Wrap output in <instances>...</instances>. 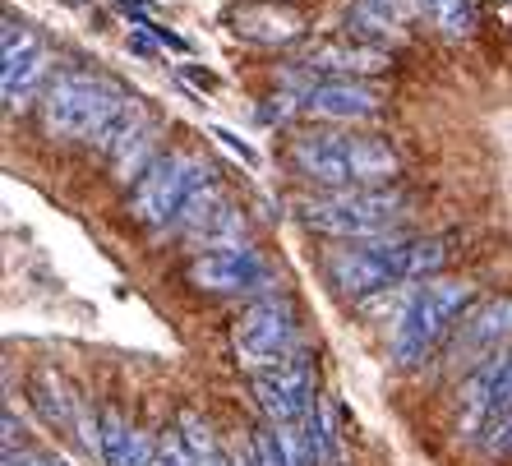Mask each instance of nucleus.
I'll return each mask as SVG.
<instances>
[{
    "label": "nucleus",
    "instance_id": "f257e3e1",
    "mask_svg": "<svg viewBox=\"0 0 512 466\" xmlns=\"http://www.w3.org/2000/svg\"><path fill=\"white\" fill-rule=\"evenodd\" d=\"M448 259L443 240H406V236H388V240H370V245H342L323 259L328 282L342 296H374L383 287H402L416 277H434Z\"/></svg>",
    "mask_w": 512,
    "mask_h": 466
},
{
    "label": "nucleus",
    "instance_id": "f03ea898",
    "mask_svg": "<svg viewBox=\"0 0 512 466\" xmlns=\"http://www.w3.org/2000/svg\"><path fill=\"white\" fill-rule=\"evenodd\" d=\"M291 167L319 185H383L397 176V153L365 134H305L291 144Z\"/></svg>",
    "mask_w": 512,
    "mask_h": 466
},
{
    "label": "nucleus",
    "instance_id": "7ed1b4c3",
    "mask_svg": "<svg viewBox=\"0 0 512 466\" xmlns=\"http://www.w3.org/2000/svg\"><path fill=\"white\" fill-rule=\"evenodd\" d=\"M130 97L102 74H60L42 97V130L56 139H97L116 125Z\"/></svg>",
    "mask_w": 512,
    "mask_h": 466
},
{
    "label": "nucleus",
    "instance_id": "20e7f679",
    "mask_svg": "<svg viewBox=\"0 0 512 466\" xmlns=\"http://www.w3.org/2000/svg\"><path fill=\"white\" fill-rule=\"evenodd\" d=\"M300 222L333 240H374L402 222V199L379 185H346L300 199Z\"/></svg>",
    "mask_w": 512,
    "mask_h": 466
},
{
    "label": "nucleus",
    "instance_id": "39448f33",
    "mask_svg": "<svg viewBox=\"0 0 512 466\" xmlns=\"http://www.w3.org/2000/svg\"><path fill=\"white\" fill-rule=\"evenodd\" d=\"M471 310V287L466 282H448V277H429L416 296L406 300L402 319L393 333V365L411 370L429 351L439 347V337H448Z\"/></svg>",
    "mask_w": 512,
    "mask_h": 466
},
{
    "label": "nucleus",
    "instance_id": "423d86ee",
    "mask_svg": "<svg viewBox=\"0 0 512 466\" xmlns=\"http://www.w3.org/2000/svg\"><path fill=\"white\" fill-rule=\"evenodd\" d=\"M208 185V167L190 153H162L153 167L134 180L130 194V217H139L143 227H176L180 208Z\"/></svg>",
    "mask_w": 512,
    "mask_h": 466
},
{
    "label": "nucleus",
    "instance_id": "0eeeda50",
    "mask_svg": "<svg viewBox=\"0 0 512 466\" xmlns=\"http://www.w3.org/2000/svg\"><path fill=\"white\" fill-rule=\"evenodd\" d=\"M512 337V300H485L462 314L448 342V370H480L485 360L503 356V342Z\"/></svg>",
    "mask_w": 512,
    "mask_h": 466
},
{
    "label": "nucleus",
    "instance_id": "6e6552de",
    "mask_svg": "<svg viewBox=\"0 0 512 466\" xmlns=\"http://www.w3.org/2000/svg\"><path fill=\"white\" fill-rule=\"evenodd\" d=\"M254 397L273 425H300L314 411V370L305 356H286L254 374Z\"/></svg>",
    "mask_w": 512,
    "mask_h": 466
},
{
    "label": "nucleus",
    "instance_id": "1a4fd4ad",
    "mask_svg": "<svg viewBox=\"0 0 512 466\" xmlns=\"http://www.w3.org/2000/svg\"><path fill=\"white\" fill-rule=\"evenodd\" d=\"M296 347V314L286 300H259L236 323V356L245 365H277Z\"/></svg>",
    "mask_w": 512,
    "mask_h": 466
},
{
    "label": "nucleus",
    "instance_id": "9d476101",
    "mask_svg": "<svg viewBox=\"0 0 512 466\" xmlns=\"http://www.w3.org/2000/svg\"><path fill=\"white\" fill-rule=\"evenodd\" d=\"M190 282L199 291H217V296H240V291H263L273 287L268 263L254 250L236 245V250H208L190 263Z\"/></svg>",
    "mask_w": 512,
    "mask_h": 466
},
{
    "label": "nucleus",
    "instance_id": "9b49d317",
    "mask_svg": "<svg viewBox=\"0 0 512 466\" xmlns=\"http://www.w3.org/2000/svg\"><path fill=\"white\" fill-rule=\"evenodd\" d=\"M102 144H107L111 167H116L120 180H139L143 171L162 157V153H157V125H153V116H148L134 97L125 102V111L116 116V125L102 134Z\"/></svg>",
    "mask_w": 512,
    "mask_h": 466
},
{
    "label": "nucleus",
    "instance_id": "f8f14e48",
    "mask_svg": "<svg viewBox=\"0 0 512 466\" xmlns=\"http://www.w3.org/2000/svg\"><path fill=\"white\" fill-rule=\"evenodd\" d=\"M0 47H5V60H0V93L10 107L28 102L47 74V47L37 42L33 28L5 19V33H0Z\"/></svg>",
    "mask_w": 512,
    "mask_h": 466
},
{
    "label": "nucleus",
    "instance_id": "ddd939ff",
    "mask_svg": "<svg viewBox=\"0 0 512 466\" xmlns=\"http://www.w3.org/2000/svg\"><path fill=\"white\" fill-rule=\"evenodd\" d=\"M305 111L323 120H370L379 116V93L370 84H356V79H328V84H314L305 93Z\"/></svg>",
    "mask_w": 512,
    "mask_h": 466
},
{
    "label": "nucleus",
    "instance_id": "4468645a",
    "mask_svg": "<svg viewBox=\"0 0 512 466\" xmlns=\"http://www.w3.org/2000/svg\"><path fill=\"white\" fill-rule=\"evenodd\" d=\"M462 402L466 411L476 420H499L503 411H512V347L503 351V356L485 360L476 374H471V383L462 388Z\"/></svg>",
    "mask_w": 512,
    "mask_h": 466
},
{
    "label": "nucleus",
    "instance_id": "2eb2a0df",
    "mask_svg": "<svg viewBox=\"0 0 512 466\" xmlns=\"http://www.w3.org/2000/svg\"><path fill=\"white\" fill-rule=\"evenodd\" d=\"M97 434H102V462L107 466H153L157 443H148L120 411H102L97 416Z\"/></svg>",
    "mask_w": 512,
    "mask_h": 466
},
{
    "label": "nucleus",
    "instance_id": "dca6fc26",
    "mask_svg": "<svg viewBox=\"0 0 512 466\" xmlns=\"http://www.w3.org/2000/svg\"><path fill=\"white\" fill-rule=\"evenodd\" d=\"M231 28H236L240 37H250V42H291V37H300V14L296 10H282V5H259V0H250V5H240L236 14H231Z\"/></svg>",
    "mask_w": 512,
    "mask_h": 466
},
{
    "label": "nucleus",
    "instance_id": "f3484780",
    "mask_svg": "<svg viewBox=\"0 0 512 466\" xmlns=\"http://www.w3.org/2000/svg\"><path fill=\"white\" fill-rule=\"evenodd\" d=\"M33 402L37 411H42V420L47 425H56V430H74V425H84V407H79V397L65 388V379L51 370H42L33 379Z\"/></svg>",
    "mask_w": 512,
    "mask_h": 466
},
{
    "label": "nucleus",
    "instance_id": "a211bd4d",
    "mask_svg": "<svg viewBox=\"0 0 512 466\" xmlns=\"http://www.w3.org/2000/svg\"><path fill=\"white\" fill-rule=\"evenodd\" d=\"M180 439H185V448H190L194 466H231V457L222 453L213 425H208L199 411H180Z\"/></svg>",
    "mask_w": 512,
    "mask_h": 466
},
{
    "label": "nucleus",
    "instance_id": "6ab92c4d",
    "mask_svg": "<svg viewBox=\"0 0 512 466\" xmlns=\"http://www.w3.org/2000/svg\"><path fill=\"white\" fill-rule=\"evenodd\" d=\"M310 65H319V70H342L346 79H351V74H374V70H383V65H388V60L379 56V51H370V47H319L310 56Z\"/></svg>",
    "mask_w": 512,
    "mask_h": 466
},
{
    "label": "nucleus",
    "instance_id": "aec40b11",
    "mask_svg": "<svg viewBox=\"0 0 512 466\" xmlns=\"http://www.w3.org/2000/svg\"><path fill=\"white\" fill-rule=\"evenodd\" d=\"M420 14H429V24L448 37H471V24H476V10L471 0H416Z\"/></svg>",
    "mask_w": 512,
    "mask_h": 466
},
{
    "label": "nucleus",
    "instance_id": "412c9836",
    "mask_svg": "<svg viewBox=\"0 0 512 466\" xmlns=\"http://www.w3.org/2000/svg\"><path fill=\"white\" fill-rule=\"evenodd\" d=\"M153 466H194V457H190V448H185V439H180V430H176V434H162V439H157Z\"/></svg>",
    "mask_w": 512,
    "mask_h": 466
},
{
    "label": "nucleus",
    "instance_id": "4be33fe9",
    "mask_svg": "<svg viewBox=\"0 0 512 466\" xmlns=\"http://www.w3.org/2000/svg\"><path fill=\"white\" fill-rule=\"evenodd\" d=\"M485 453L489 457L512 453V411H503L499 420H489L485 425Z\"/></svg>",
    "mask_w": 512,
    "mask_h": 466
},
{
    "label": "nucleus",
    "instance_id": "5701e85b",
    "mask_svg": "<svg viewBox=\"0 0 512 466\" xmlns=\"http://www.w3.org/2000/svg\"><path fill=\"white\" fill-rule=\"evenodd\" d=\"M5 466H65V462L51 453H37V448H5Z\"/></svg>",
    "mask_w": 512,
    "mask_h": 466
},
{
    "label": "nucleus",
    "instance_id": "b1692460",
    "mask_svg": "<svg viewBox=\"0 0 512 466\" xmlns=\"http://www.w3.org/2000/svg\"><path fill=\"white\" fill-rule=\"evenodd\" d=\"M213 134H217V139H222V144L231 148V153L240 157V162H245V167H259V157H254V148H250V144H240V139H236V134H231V130H222V125H217Z\"/></svg>",
    "mask_w": 512,
    "mask_h": 466
},
{
    "label": "nucleus",
    "instance_id": "393cba45",
    "mask_svg": "<svg viewBox=\"0 0 512 466\" xmlns=\"http://www.w3.org/2000/svg\"><path fill=\"white\" fill-rule=\"evenodd\" d=\"M231 466H254V453H245V457H236Z\"/></svg>",
    "mask_w": 512,
    "mask_h": 466
}]
</instances>
